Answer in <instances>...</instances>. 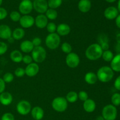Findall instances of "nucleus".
I'll use <instances>...</instances> for the list:
<instances>
[{
  "instance_id": "nucleus-12",
  "label": "nucleus",
  "mask_w": 120,
  "mask_h": 120,
  "mask_svg": "<svg viewBox=\"0 0 120 120\" xmlns=\"http://www.w3.org/2000/svg\"><path fill=\"white\" fill-rule=\"evenodd\" d=\"M25 71V75L29 77H33L36 76L38 74L39 71V67L36 62H32L27 65Z\"/></svg>"
},
{
  "instance_id": "nucleus-52",
  "label": "nucleus",
  "mask_w": 120,
  "mask_h": 120,
  "mask_svg": "<svg viewBox=\"0 0 120 120\" xmlns=\"http://www.w3.org/2000/svg\"><path fill=\"white\" fill-rule=\"evenodd\" d=\"M30 1H34V0H30Z\"/></svg>"
},
{
  "instance_id": "nucleus-26",
  "label": "nucleus",
  "mask_w": 120,
  "mask_h": 120,
  "mask_svg": "<svg viewBox=\"0 0 120 120\" xmlns=\"http://www.w3.org/2000/svg\"><path fill=\"white\" fill-rule=\"evenodd\" d=\"M67 101L70 103H74L78 100V93L75 91H70L66 96Z\"/></svg>"
},
{
  "instance_id": "nucleus-50",
  "label": "nucleus",
  "mask_w": 120,
  "mask_h": 120,
  "mask_svg": "<svg viewBox=\"0 0 120 120\" xmlns=\"http://www.w3.org/2000/svg\"><path fill=\"white\" fill-rule=\"evenodd\" d=\"M117 9H118V11L120 12V0H118V4H117Z\"/></svg>"
},
{
  "instance_id": "nucleus-21",
  "label": "nucleus",
  "mask_w": 120,
  "mask_h": 120,
  "mask_svg": "<svg viewBox=\"0 0 120 120\" xmlns=\"http://www.w3.org/2000/svg\"><path fill=\"white\" fill-rule=\"evenodd\" d=\"M34 48V46L32 43V41L29 40H25L20 44V49L24 53L31 52Z\"/></svg>"
},
{
  "instance_id": "nucleus-20",
  "label": "nucleus",
  "mask_w": 120,
  "mask_h": 120,
  "mask_svg": "<svg viewBox=\"0 0 120 120\" xmlns=\"http://www.w3.org/2000/svg\"><path fill=\"white\" fill-rule=\"evenodd\" d=\"M96 108V104L92 99L88 98L83 102V108L84 111L88 113H91L94 111Z\"/></svg>"
},
{
  "instance_id": "nucleus-24",
  "label": "nucleus",
  "mask_w": 120,
  "mask_h": 120,
  "mask_svg": "<svg viewBox=\"0 0 120 120\" xmlns=\"http://www.w3.org/2000/svg\"><path fill=\"white\" fill-rule=\"evenodd\" d=\"M23 55L20 51L15 49L12 51L10 54V58L12 61L15 63H19L22 61Z\"/></svg>"
},
{
  "instance_id": "nucleus-41",
  "label": "nucleus",
  "mask_w": 120,
  "mask_h": 120,
  "mask_svg": "<svg viewBox=\"0 0 120 120\" xmlns=\"http://www.w3.org/2000/svg\"><path fill=\"white\" fill-rule=\"evenodd\" d=\"M32 43L34 45V47H38L42 44V40L39 37H35L32 41Z\"/></svg>"
},
{
  "instance_id": "nucleus-49",
  "label": "nucleus",
  "mask_w": 120,
  "mask_h": 120,
  "mask_svg": "<svg viewBox=\"0 0 120 120\" xmlns=\"http://www.w3.org/2000/svg\"><path fill=\"white\" fill-rule=\"evenodd\" d=\"M106 2H109V3H113V2H116L117 0H105Z\"/></svg>"
},
{
  "instance_id": "nucleus-54",
  "label": "nucleus",
  "mask_w": 120,
  "mask_h": 120,
  "mask_svg": "<svg viewBox=\"0 0 120 120\" xmlns=\"http://www.w3.org/2000/svg\"><path fill=\"white\" fill-rule=\"evenodd\" d=\"M0 104H1V103H0Z\"/></svg>"
},
{
  "instance_id": "nucleus-36",
  "label": "nucleus",
  "mask_w": 120,
  "mask_h": 120,
  "mask_svg": "<svg viewBox=\"0 0 120 120\" xmlns=\"http://www.w3.org/2000/svg\"><path fill=\"white\" fill-rule=\"evenodd\" d=\"M78 98L82 101H85L89 98V95L87 92L84 91H81L78 94Z\"/></svg>"
},
{
  "instance_id": "nucleus-42",
  "label": "nucleus",
  "mask_w": 120,
  "mask_h": 120,
  "mask_svg": "<svg viewBox=\"0 0 120 120\" xmlns=\"http://www.w3.org/2000/svg\"><path fill=\"white\" fill-rule=\"evenodd\" d=\"M114 86L116 89L120 91V75L118 76H117V78L115 80Z\"/></svg>"
},
{
  "instance_id": "nucleus-43",
  "label": "nucleus",
  "mask_w": 120,
  "mask_h": 120,
  "mask_svg": "<svg viewBox=\"0 0 120 120\" xmlns=\"http://www.w3.org/2000/svg\"><path fill=\"white\" fill-rule=\"evenodd\" d=\"M5 89V82L3 80V79L0 78V94L4 92Z\"/></svg>"
},
{
  "instance_id": "nucleus-51",
  "label": "nucleus",
  "mask_w": 120,
  "mask_h": 120,
  "mask_svg": "<svg viewBox=\"0 0 120 120\" xmlns=\"http://www.w3.org/2000/svg\"><path fill=\"white\" fill-rule=\"evenodd\" d=\"M2 2H3V0H0V7H1V5H2Z\"/></svg>"
},
{
  "instance_id": "nucleus-31",
  "label": "nucleus",
  "mask_w": 120,
  "mask_h": 120,
  "mask_svg": "<svg viewBox=\"0 0 120 120\" xmlns=\"http://www.w3.org/2000/svg\"><path fill=\"white\" fill-rule=\"evenodd\" d=\"M61 49L64 53L68 54L71 52L72 51V47L71 45L68 42H64L61 45Z\"/></svg>"
},
{
  "instance_id": "nucleus-29",
  "label": "nucleus",
  "mask_w": 120,
  "mask_h": 120,
  "mask_svg": "<svg viewBox=\"0 0 120 120\" xmlns=\"http://www.w3.org/2000/svg\"><path fill=\"white\" fill-rule=\"evenodd\" d=\"M63 0H49L48 1V7L49 8L56 9L62 5Z\"/></svg>"
},
{
  "instance_id": "nucleus-37",
  "label": "nucleus",
  "mask_w": 120,
  "mask_h": 120,
  "mask_svg": "<svg viewBox=\"0 0 120 120\" xmlns=\"http://www.w3.org/2000/svg\"><path fill=\"white\" fill-rule=\"evenodd\" d=\"M8 50V45L4 42L0 41V55L5 54Z\"/></svg>"
},
{
  "instance_id": "nucleus-14",
  "label": "nucleus",
  "mask_w": 120,
  "mask_h": 120,
  "mask_svg": "<svg viewBox=\"0 0 120 120\" xmlns=\"http://www.w3.org/2000/svg\"><path fill=\"white\" fill-rule=\"evenodd\" d=\"M48 24V19L44 14H39L35 18V24L39 29L46 28Z\"/></svg>"
},
{
  "instance_id": "nucleus-2",
  "label": "nucleus",
  "mask_w": 120,
  "mask_h": 120,
  "mask_svg": "<svg viewBox=\"0 0 120 120\" xmlns=\"http://www.w3.org/2000/svg\"><path fill=\"white\" fill-rule=\"evenodd\" d=\"M96 75L100 81L105 83L112 80L114 75V72L110 67L103 66L98 69Z\"/></svg>"
},
{
  "instance_id": "nucleus-11",
  "label": "nucleus",
  "mask_w": 120,
  "mask_h": 120,
  "mask_svg": "<svg viewBox=\"0 0 120 120\" xmlns=\"http://www.w3.org/2000/svg\"><path fill=\"white\" fill-rule=\"evenodd\" d=\"M19 22L22 28H29L35 24V18L31 15H23L21 16Z\"/></svg>"
},
{
  "instance_id": "nucleus-16",
  "label": "nucleus",
  "mask_w": 120,
  "mask_h": 120,
  "mask_svg": "<svg viewBox=\"0 0 120 120\" xmlns=\"http://www.w3.org/2000/svg\"><path fill=\"white\" fill-rule=\"evenodd\" d=\"M13 101L12 95L8 92H3L0 94V103L4 106L10 105Z\"/></svg>"
},
{
  "instance_id": "nucleus-25",
  "label": "nucleus",
  "mask_w": 120,
  "mask_h": 120,
  "mask_svg": "<svg viewBox=\"0 0 120 120\" xmlns=\"http://www.w3.org/2000/svg\"><path fill=\"white\" fill-rule=\"evenodd\" d=\"M24 29L22 28H16L12 32V36L15 40H21L25 36Z\"/></svg>"
},
{
  "instance_id": "nucleus-17",
  "label": "nucleus",
  "mask_w": 120,
  "mask_h": 120,
  "mask_svg": "<svg viewBox=\"0 0 120 120\" xmlns=\"http://www.w3.org/2000/svg\"><path fill=\"white\" fill-rule=\"evenodd\" d=\"M70 31H71V29H70V26L67 24L64 23L60 24L57 26V28H56L57 34L59 36L68 35L70 32Z\"/></svg>"
},
{
  "instance_id": "nucleus-34",
  "label": "nucleus",
  "mask_w": 120,
  "mask_h": 120,
  "mask_svg": "<svg viewBox=\"0 0 120 120\" xmlns=\"http://www.w3.org/2000/svg\"><path fill=\"white\" fill-rule=\"evenodd\" d=\"M56 28H57V26L54 22H48L46 26L47 31L49 32V34L55 32V31H56Z\"/></svg>"
},
{
  "instance_id": "nucleus-40",
  "label": "nucleus",
  "mask_w": 120,
  "mask_h": 120,
  "mask_svg": "<svg viewBox=\"0 0 120 120\" xmlns=\"http://www.w3.org/2000/svg\"><path fill=\"white\" fill-rule=\"evenodd\" d=\"M8 15V12L5 8L0 7V20H3Z\"/></svg>"
},
{
  "instance_id": "nucleus-44",
  "label": "nucleus",
  "mask_w": 120,
  "mask_h": 120,
  "mask_svg": "<svg viewBox=\"0 0 120 120\" xmlns=\"http://www.w3.org/2000/svg\"><path fill=\"white\" fill-rule=\"evenodd\" d=\"M116 24L117 27L120 29V14H118V16L116 18Z\"/></svg>"
},
{
  "instance_id": "nucleus-48",
  "label": "nucleus",
  "mask_w": 120,
  "mask_h": 120,
  "mask_svg": "<svg viewBox=\"0 0 120 120\" xmlns=\"http://www.w3.org/2000/svg\"><path fill=\"white\" fill-rule=\"evenodd\" d=\"M96 120H104V118L103 117L102 115H99V116H98L97 118H96Z\"/></svg>"
},
{
  "instance_id": "nucleus-28",
  "label": "nucleus",
  "mask_w": 120,
  "mask_h": 120,
  "mask_svg": "<svg viewBox=\"0 0 120 120\" xmlns=\"http://www.w3.org/2000/svg\"><path fill=\"white\" fill-rule=\"evenodd\" d=\"M114 55L113 52L111 51L108 49L106 51H103L101 57L104 61L106 62H111V60L114 58Z\"/></svg>"
},
{
  "instance_id": "nucleus-13",
  "label": "nucleus",
  "mask_w": 120,
  "mask_h": 120,
  "mask_svg": "<svg viewBox=\"0 0 120 120\" xmlns=\"http://www.w3.org/2000/svg\"><path fill=\"white\" fill-rule=\"evenodd\" d=\"M118 14H119V11L117 8L112 6L107 7L104 12V15L105 18L109 20H113L116 19Z\"/></svg>"
},
{
  "instance_id": "nucleus-22",
  "label": "nucleus",
  "mask_w": 120,
  "mask_h": 120,
  "mask_svg": "<svg viewBox=\"0 0 120 120\" xmlns=\"http://www.w3.org/2000/svg\"><path fill=\"white\" fill-rule=\"evenodd\" d=\"M110 67L114 72H120V53L114 55V58L110 62Z\"/></svg>"
},
{
  "instance_id": "nucleus-39",
  "label": "nucleus",
  "mask_w": 120,
  "mask_h": 120,
  "mask_svg": "<svg viewBox=\"0 0 120 120\" xmlns=\"http://www.w3.org/2000/svg\"><path fill=\"white\" fill-rule=\"evenodd\" d=\"M33 61V59L32 58V56L29 55H25L24 56H23V58H22V61L25 64L28 65L29 64L32 63Z\"/></svg>"
},
{
  "instance_id": "nucleus-30",
  "label": "nucleus",
  "mask_w": 120,
  "mask_h": 120,
  "mask_svg": "<svg viewBox=\"0 0 120 120\" xmlns=\"http://www.w3.org/2000/svg\"><path fill=\"white\" fill-rule=\"evenodd\" d=\"M111 102L113 105L117 107L120 105V93H114L112 94L111 98Z\"/></svg>"
},
{
  "instance_id": "nucleus-8",
  "label": "nucleus",
  "mask_w": 120,
  "mask_h": 120,
  "mask_svg": "<svg viewBox=\"0 0 120 120\" xmlns=\"http://www.w3.org/2000/svg\"><path fill=\"white\" fill-rule=\"evenodd\" d=\"M66 63L67 65L71 68L78 67L80 64V58L76 53L70 52L66 57Z\"/></svg>"
},
{
  "instance_id": "nucleus-3",
  "label": "nucleus",
  "mask_w": 120,
  "mask_h": 120,
  "mask_svg": "<svg viewBox=\"0 0 120 120\" xmlns=\"http://www.w3.org/2000/svg\"><path fill=\"white\" fill-rule=\"evenodd\" d=\"M52 107L56 111L63 112L68 108V102L66 98L63 96H57L53 100L52 102Z\"/></svg>"
},
{
  "instance_id": "nucleus-35",
  "label": "nucleus",
  "mask_w": 120,
  "mask_h": 120,
  "mask_svg": "<svg viewBox=\"0 0 120 120\" xmlns=\"http://www.w3.org/2000/svg\"><path fill=\"white\" fill-rule=\"evenodd\" d=\"M14 74L17 77H22V76H23L25 75V69H23V68L18 67V68H17L15 70Z\"/></svg>"
},
{
  "instance_id": "nucleus-7",
  "label": "nucleus",
  "mask_w": 120,
  "mask_h": 120,
  "mask_svg": "<svg viewBox=\"0 0 120 120\" xmlns=\"http://www.w3.org/2000/svg\"><path fill=\"white\" fill-rule=\"evenodd\" d=\"M31 109V104L26 100H21L16 105V111L20 115H27L30 112Z\"/></svg>"
},
{
  "instance_id": "nucleus-5",
  "label": "nucleus",
  "mask_w": 120,
  "mask_h": 120,
  "mask_svg": "<svg viewBox=\"0 0 120 120\" xmlns=\"http://www.w3.org/2000/svg\"><path fill=\"white\" fill-rule=\"evenodd\" d=\"M102 116L105 120H115L117 116V109L112 104L104 106L102 109Z\"/></svg>"
},
{
  "instance_id": "nucleus-32",
  "label": "nucleus",
  "mask_w": 120,
  "mask_h": 120,
  "mask_svg": "<svg viewBox=\"0 0 120 120\" xmlns=\"http://www.w3.org/2000/svg\"><path fill=\"white\" fill-rule=\"evenodd\" d=\"M9 17H10L11 20H12L14 22H18V21H19L20 18L21 17V15L20 12L16 11H12L10 13V15H9Z\"/></svg>"
},
{
  "instance_id": "nucleus-23",
  "label": "nucleus",
  "mask_w": 120,
  "mask_h": 120,
  "mask_svg": "<svg viewBox=\"0 0 120 120\" xmlns=\"http://www.w3.org/2000/svg\"><path fill=\"white\" fill-rule=\"evenodd\" d=\"M84 80L89 85H93L96 83L98 79L96 74L93 72H89L85 74Z\"/></svg>"
},
{
  "instance_id": "nucleus-10",
  "label": "nucleus",
  "mask_w": 120,
  "mask_h": 120,
  "mask_svg": "<svg viewBox=\"0 0 120 120\" xmlns=\"http://www.w3.org/2000/svg\"><path fill=\"white\" fill-rule=\"evenodd\" d=\"M33 4L30 0L21 1L19 5V11L22 15H29L33 10Z\"/></svg>"
},
{
  "instance_id": "nucleus-38",
  "label": "nucleus",
  "mask_w": 120,
  "mask_h": 120,
  "mask_svg": "<svg viewBox=\"0 0 120 120\" xmlns=\"http://www.w3.org/2000/svg\"><path fill=\"white\" fill-rule=\"evenodd\" d=\"M1 120H15V117L12 113L6 112L2 115Z\"/></svg>"
},
{
  "instance_id": "nucleus-47",
  "label": "nucleus",
  "mask_w": 120,
  "mask_h": 120,
  "mask_svg": "<svg viewBox=\"0 0 120 120\" xmlns=\"http://www.w3.org/2000/svg\"><path fill=\"white\" fill-rule=\"evenodd\" d=\"M7 40H8V42H9V43H13V42H14V40H14V38H13L12 36H11V37L9 38Z\"/></svg>"
},
{
  "instance_id": "nucleus-6",
  "label": "nucleus",
  "mask_w": 120,
  "mask_h": 120,
  "mask_svg": "<svg viewBox=\"0 0 120 120\" xmlns=\"http://www.w3.org/2000/svg\"><path fill=\"white\" fill-rule=\"evenodd\" d=\"M31 52L33 61L37 64L43 62L46 58V51L45 49L41 45L34 47Z\"/></svg>"
},
{
  "instance_id": "nucleus-19",
  "label": "nucleus",
  "mask_w": 120,
  "mask_h": 120,
  "mask_svg": "<svg viewBox=\"0 0 120 120\" xmlns=\"http://www.w3.org/2000/svg\"><path fill=\"white\" fill-rule=\"evenodd\" d=\"M91 8V2L90 0H80L78 3V8L83 13L88 12Z\"/></svg>"
},
{
  "instance_id": "nucleus-45",
  "label": "nucleus",
  "mask_w": 120,
  "mask_h": 120,
  "mask_svg": "<svg viewBox=\"0 0 120 120\" xmlns=\"http://www.w3.org/2000/svg\"><path fill=\"white\" fill-rule=\"evenodd\" d=\"M115 49H116L117 54L120 53V44H118L117 43V44L115 46Z\"/></svg>"
},
{
  "instance_id": "nucleus-15",
  "label": "nucleus",
  "mask_w": 120,
  "mask_h": 120,
  "mask_svg": "<svg viewBox=\"0 0 120 120\" xmlns=\"http://www.w3.org/2000/svg\"><path fill=\"white\" fill-rule=\"evenodd\" d=\"M12 31L10 27L5 24L0 25V38L8 40L12 36Z\"/></svg>"
},
{
  "instance_id": "nucleus-27",
  "label": "nucleus",
  "mask_w": 120,
  "mask_h": 120,
  "mask_svg": "<svg viewBox=\"0 0 120 120\" xmlns=\"http://www.w3.org/2000/svg\"><path fill=\"white\" fill-rule=\"evenodd\" d=\"M45 15L48 20H55L57 17V12L56 9L48 8L45 12Z\"/></svg>"
},
{
  "instance_id": "nucleus-46",
  "label": "nucleus",
  "mask_w": 120,
  "mask_h": 120,
  "mask_svg": "<svg viewBox=\"0 0 120 120\" xmlns=\"http://www.w3.org/2000/svg\"><path fill=\"white\" fill-rule=\"evenodd\" d=\"M116 41H117V43L118 44H120V32L118 33V34L116 35Z\"/></svg>"
},
{
  "instance_id": "nucleus-18",
  "label": "nucleus",
  "mask_w": 120,
  "mask_h": 120,
  "mask_svg": "<svg viewBox=\"0 0 120 120\" xmlns=\"http://www.w3.org/2000/svg\"><path fill=\"white\" fill-rule=\"evenodd\" d=\"M31 115L35 120H41L44 116V111L41 107L36 106L31 109Z\"/></svg>"
},
{
  "instance_id": "nucleus-9",
  "label": "nucleus",
  "mask_w": 120,
  "mask_h": 120,
  "mask_svg": "<svg viewBox=\"0 0 120 120\" xmlns=\"http://www.w3.org/2000/svg\"><path fill=\"white\" fill-rule=\"evenodd\" d=\"M33 8L40 14H43L48 9V1L46 0H34Z\"/></svg>"
},
{
  "instance_id": "nucleus-53",
  "label": "nucleus",
  "mask_w": 120,
  "mask_h": 120,
  "mask_svg": "<svg viewBox=\"0 0 120 120\" xmlns=\"http://www.w3.org/2000/svg\"><path fill=\"white\" fill-rule=\"evenodd\" d=\"M21 1H23V0H21Z\"/></svg>"
},
{
  "instance_id": "nucleus-1",
  "label": "nucleus",
  "mask_w": 120,
  "mask_h": 120,
  "mask_svg": "<svg viewBox=\"0 0 120 120\" xmlns=\"http://www.w3.org/2000/svg\"><path fill=\"white\" fill-rule=\"evenodd\" d=\"M103 49L98 43L92 44L87 48L85 55L87 58L91 61H96L101 58Z\"/></svg>"
},
{
  "instance_id": "nucleus-4",
  "label": "nucleus",
  "mask_w": 120,
  "mask_h": 120,
  "mask_svg": "<svg viewBox=\"0 0 120 120\" xmlns=\"http://www.w3.org/2000/svg\"><path fill=\"white\" fill-rule=\"evenodd\" d=\"M60 44V37L57 33L48 34L45 39V44L50 49H55L59 47Z\"/></svg>"
},
{
  "instance_id": "nucleus-33",
  "label": "nucleus",
  "mask_w": 120,
  "mask_h": 120,
  "mask_svg": "<svg viewBox=\"0 0 120 120\" xmlns=\"http://www.w3.org/2000/svg\"><path fill=\"white\" fill-rule=\"evenodd\" d=\"M14 76L12 73L11 72H7L4 75L3 80L5 83H10L14 80Z\"/></svg>"
}]
</instances>
